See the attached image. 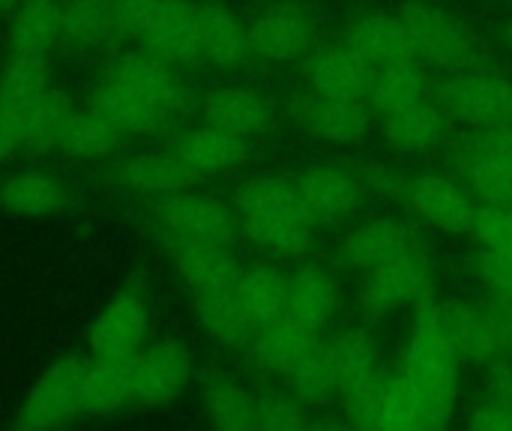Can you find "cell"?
<instances>
[{
	"instance_id": "obj_1",
	"label": "cell",
	"mask_w": 512,
	"mask_h": 431,
	"mask_svg": "<svg viewBox=\"0 0 512 431\" xmlns=\"http://www.w3.org/2000/svg\"><path fill=\"white\" fill-rule=\"evenodd\" d=\"M459 354L438 321V300L423 297L417 303V330L405 357V381L411 384L423 429H438L453 417L456 408V372Z\"/></svg>"
},
{
	"instance_id": "obj_2",
	"label": "cell",
	"mask_w": 512,
	"mask_h": 431,
	"mask_svg": "<svg viewBox=\"0 0 512 431\" xmlns=\"http://www.w3.org/2000/svg\"><path fill=\"white\" fill-rule=\"evenodd\" d=\"M156 219L168 240H222L231 243L240 231L237 210L195 192L156 198Z\"/></svg>"
},
{
	"instance_id": "obj_3",
	"label": "cell",
	"mask_w": 512,
	"mask_h": 431,
	"mask_svg": "<svg viewBox=\"0 0 512 431\" xmlns=\"http://www.w3.org/2000/svg\"><path fill=\"white\" fill-rule=\"evenodd\" d=\"M81 384H84V363L78 357L69 354V357L54 360L27 393L21 405V426L54 429L84 414Z\"/></svg>"
},
{
	"instance_id": "obj_4",
	"label": "cell",
	"mask_w": 512,
	"mask_h": 431,
	"mask_svg": "<svg viewBox=\"0 0 512 431\" xmlns=\"http://www.w3.org/2000/svg\"><path fill=\"white\" fill-rule=\"evenodd\" d=\"M441 99L447 114L480 129L512 120V81L498 72H462L444 84Z\"/></svg>"
},
{
	"instance_id": "obj_5",
	"label": "cell",
	"mask_w": 512,
	"mask_h": 431,
	"mask_svg": "<svg viewBox=\"0 0 512 431\" xmlns=\"http://www.w3.org/2000/svg\"><path fill=\"white\" fill-rule=\"evenodd\" d=\"M432 291V270L423 252L414 246L393 261L369 270L363 285V306L375 315H387L408 303H420Z\"/></svg>"
},
{
	"instance_id": "obj_6",
	"label": "cell",
	"mask_w": 512,
	"mask_h": 431,
	"mask_svg": "<svg viewBox=\"0 0 512 431\" xmlns=\"http://www.w3.org/2000/svg\"><path fill=\"white\" fill-rule=\"evenodd\" d=\"M399 18L408 30L414 57L420 63L450 66L465 57V51H468L465 27L447 9H441L435 3H411V6H405V12Z\"/></svg>"
},
{
	"instance_id": "obj_7",
	"label": "cell",
	"mask_w": 512,
	"mask_h": 431,
	"mask_svg": "<svg viewBox=\"0 0 512 431\" xmlns=\"http://www.w3.org/2000/svg\"><path fill=\"white\" fill-rule=\"evenodd\" d=\"M150 333L147 297L135 288L120 291L90 327V351L96 357H120L141 351Z\"/></svg>"
},
{
	"instance_id": "obj_8",
	"label": "cell",
	"mask_w": 512,
	"mask_h": 431,
	"mask_svg": "<svg viewBox=\"0 0 512 431\" xmlns=\"http://www.w3.org/2000/svg\"><path fill=\"white\" fill-rule=\"evenodd\" d=\"M189 372V351L180 342H159L147 351H138L132 372V402L144 408L168 405L183 393Z\"/></svg>"
},
{
	"instance_id": "obj_9",
	"label": "cell",
	"mask_w": 512,
	"mask_h": 431,
	"mask_svg": "<svg viewBox=\"0 0 512 431\" xmlns=\"http://www.w3.org/2000/svg\"><path fill=\"white\" fill-rule=\"evenodd\" d=\"M438 321L453 342L459 360L474 366H495L510 357L501 333L495 330L489 312L471 303H438Z\"/></svg>"
},
{
	"instance_id": "obj_10",
	"label": "cell",
	"mask_w": 512,
	"mask_h": 431,
	"mask_svg": "<svg viewBox=\"0 0 512 431\" xmlns=\"http://www.w3.org/2000/svg\"><path fill=\"white\" fill-rule=\"evenodd\" d=\"M177 270L192 294H210L237 288L243 267L222 240H171Z\"/></svg>"
},
{
	"instance_id": "obj_11",
	"label": "cell",
	"mask_w": 512,
	"mask_h": 431,
	"mask_svg": "<svg viewBox=\"0 0 512 431\" xmlns=\"http://www.w3.org/2000/svg\"><path fill=\"white\" fill-rule=\"evenodd\" d=\"M144 48L168 63H198V3L195 0H159L144 36Z\"/></svg>"
},
{
	"instance_id": "obj_12",
	"label": "cell",
	"mask_w": 512,
	"mask_h": 431,
	"mask_svg": "<svg viewBox=\"0 0 512 431\" xmlns=\"http://www.w3.org/2000/svg\"><path fill=\"white\" fill-rule=\"evenodd\" d=\"M105 75L129 84L132 90H138L141 96H147L156 108L165 111V117H171L174 111H180L183 105V84L177 78V72L171 69V63L153 51H126L117 54L108 66Z\"/></svg>"
},
{
	"instance_id": "obj_13",
	"label": "cell",
	"mask_w": 512,
	"mask_h": 431,
	"mask_svg": "<svg viewBox=\"0 0 512 431\" xmlns=\"http://www.w3.org/2000/svg\"><path fill=\"white\" fill-rule=\"evenodd\" d=\"M375 66L360 54L351 39L330 42L309 60V81L324 96H360L366 99Z\"/></svg>"
},
{
	"instance_id": "obj_14",
	"label": "cell",
	"mask_w": 512,
	"mask_h": 431,
	"mask_svg": "<svg viewBox=\"0 0 512 431\" xmlns=\"http://www.w3.org/2000/svg\"><path fill=\"white\" fill-rule=\"evenodd\" d=\"M174 153L198 177H213V174H228L246 162L249 138L231 135V132L207 123V126L183 132L174 144Z\"/></svg>"
},
{
	"instance_id": "obj_15",
	"label": "cell",
	"mask_w": 512,
	"mask_h": 431,
	"mask_svg": "<svg viewBox=\"0 0 512 431\" xmlns=\"http://www.w3.org/2000/svg\"><path fill=\"white\" fill-rule=\"evenodd\" d=\"M252 51L273 60V63H291L303 57L315 42V24L300 9H273L264 12L249 24Z\"/></svg>"
},
{
	"instance_id": "obj_16",
	"label": "cell",
	"mask_w": 512,
	"mask_h": 431,
	"mask_svg": "<svg viewBox=\"0 0 512 431\" xmlns=\"http://www.w3.org/2000/svg\"><path fill=\"white\" fill-rule=\"evenodd\" d=\"M249 27L225 6H198V57L219 69H234L249 60Z\"/></svg>"
},
{
	"instance_id": "obj_17",
	"label": "cell",
	"mask_w": 512,
	"mask_h": 431,
	"mask_svg": "<svg viewBox=\"0 0 512 431\" xmlns=\"http://www.w3.org/2000/svg\"><path fill=\"white\" fill-rule=\"evenodd\" d=\"M405 195L417 213H423L429 222L447 228V231H471L474 222V198L465 186L453 183L450 177L426 174L411 183H405Z\"/></svg>"
},
{
	"instance_id": "obj_18",
	"label": "cell",
	"mask_w": 512,
	"mask_h": 431,
	"mask_svg": "<svg viewBox=\"0 0 512 431\" xmlns=\"http://www.w3.org/2000/svg\"><path fill=\"white\" fill-rule=\"evenodd\" d=\"M297 189H300L306 207L312 210V216L318 222L345 219L363 201V183L351 171L333 168V165H321V168L306 171L300 177Z\"/></svg>"
},
{
	"instance_id": "obj_19",
	"label": "cell",
	"mask_w": 512,
	"mask_h": 431,
	"mask_svg": "<svg viewBox=\"0 0 512 431\" xmlns=\"http://www.w3.org/2000/svg\"><path fill=\"white\" fill-rule=\"evenodd\" d=\"M135 360H138V351L120 354V357H96L90 366H84V384H81L84 414L102 417L132 402Z\"/></svg>"
},
{
	"instance_id": "obj_20",
	"label": "cell",
	"mask_w": 512,
	"mask_h": 431,
	"mask_svg": "<svg viewBox=\"0 0 512 431\" xmlns=\"http://www.w3.org/2000/svg\"><path fill=\"white\" fill-rule=\"evenodd\" d=\"M369 114H372V108L360 96L318 93L303 108V126L321 141L348 144V141H357L369 129Z\"/></svg>"
},
{
	"instance_id": "obj_21",
	"label": "cell",
	"mask_w": 512,
	"mask_h": 431,
	"mask_svg": "<svg viewBox=\"0 0 512 431\" xmlns=\"http://www.w3.org/2000/svg\"><path fill=\"white\" fill-rule=\"evenodd\" d=\"M234 210L240 219H300L318 225L300 189L294 183L273 180V177H258L243 183L234 195Z\"/></svg>"
},
{
	"instance_id": "obj_22",
	"label": "cell",
	"mask_w": 512,
	"mask_h": 431,
	"mask_svg": "<svg viewBox=\"0 0 512 431\" xmlns=\"http://www.w3.org/2000/svg\"><path fill=\"white\" fill-rule=\"evenodd\" d=\"M201 111L207 123L240 138H255L270 126V105L249 87H219L204 96Z\"/></svg>"
},
{
	"instance_id": "obj_23",
	"label": "cell",
	"mask_w": 512,
	"mask_h": 431,
	"mask_svg": "<svg viewBox=\"0 0 512 431\" xmlns=\"http://www.w3.org/2000/svg\"><path fill=\"white\" fill-rule=\"evenodd\" d=\"M447 132V114L429 102L420 99L390 117H384V138L393 150L408 153V156H423L441 144Z\"/></svg>"
},
{
	"instance_id": "obj_24",
	"label": "cell",
	"mask_w": 512,
	"mask_h": 431,
	"mask_svg": "<svg viewBox=\"0 0 512 431\" xmlns=\"http://www.w3.org/2000/svg\"><path fill=\"white\" fill-rule=\"evenodd\" d=\"M120 180L126 189H132L138 195L165 198V195L192 189L201 177L195 171H189L177 153H141V156H132L129 162H123Z\"/></svg>"
},
{
	"instance_id": "obj_25",
	"label": "cell",
	"mask_w": 512,
	"mask_h": 431,
	"mask_svg": "<svg viewBox=\"0 0 512 431\" xmlns=\"http://www.w3.org/2000/svg\"><path fill=\"white\" fill-rule=\"evenodd\" d=\"M90 105H96L99 111H105L126 135H141V132H153L159 129L168 117L162 108H156L147 96H141L138 90H132L129 84L102 75L99 84L90 93Z\"/></svg>"
},
{
	"instance_id": "obj_26",
	"label": "cell",
	"mask_w": 512,
	"mask_h": 431,
	"mask_svg": "<svg viewBox=\"0 0 512 431\" xmlns=\"http://www.w3.org/2000/svg\"><path fill=\"white\" fill-rule=\"evenodd\" d=\"M369 108L381 117H390L420 99H426V72L417 57H405L396 63L375 66L369 84Z\"/></svg>"
},
{
	"instance_id": "obj_27",
	"label": "cell",
	"mask_w": 512,
	"mask_h": 431,
	"mask_svg": "<svg viewBox=\"0 0 512 431\" xmlns=\"http://www.w3.org/2000/svg\"><path fill=\"white\" fill-rule=\"evenodd\" d=\"M411 240H414L411 237V228L402 219L384 216V219H375V222L357 228L345 240L342 255L348 258V264H354L357 270L369 273V270L393 261L396 255L408 252L411 249Z\"/></svg>"
},
{
	"instance_id": "obj_28",
	"label": "cell",
	"mask_w": 512,
	"mask_h": 431,
	"mask_svg": "<svg viewBox=\"0 0 512 431\" xmlns=\"http://www.w3.org/2000/svg\"><path fill=\"white\" fill-rule=\"evenodd\" d=\"M288 282L282 270L276 267H249L243 270L237 282V300L249 318V324L258 330L270 327L273 321L285 318L288 312Z\"/></svg>"
},
{
	"instance_id": "obj_29",
	"label": "cell",
	"mask_w": 512,
	"mask_h": 431,
	"mask_svg": "<svg viewBox=\"0 0 512 431\" xmlns=\"http://www.w3.org/2000/svg\"><path fill=\"white\" fill-rule=\"evenodd\" d=\"M63 39V6L57 0L18 3L9 24V45L21 54H48Z\"/></svg>"
},
{
	"instance_id": "obj_30",
	"label": "cell",
	"mask_w": 512,
	"mask_h": 431,
	"mask_svg": "<svg viewBox=\"0 0 512 431\" xmlns=\"http://www.w3.org/2000/svg\"><path fill=\"white\" fill-rule=\"evenodd\" d=\"M291 390L306 405H327L339 396V378H336V354L333 342L315 336L309 348L300 354V360L288 369Z\"/></svg>"
},
{
	"instance_id": "obj_31",
	"label": "cell",
	"mask_w": 512,
	"mask_h": 431,
	"mask_svg": "<svg viewBox=\"0 0 512 431\" xmlns=\"http://www.w3.org/2000/svg\"><path fill=\"white\" fill-rule=\"evenodd\" d=\"M0 204L3 210L24 216V219L51 216L66 204V186L51 174L21 171V174H12L0 186Z\"/></svg>"
},
{
	"instance_id": "obj_32",
	"label": "cell",
	"mask_w": 512,
	"mask_h": 431,
	"mask_svg": "<svg viewBox=\"0 0 512 431\" xmlns=\"http://www.w3.org/2000/svg\"><path fill=\"white\" fill-rule=\"evenodd\" d=\"M195 312L201 327L228 348H249L255 339V327L249 324L237 291L225 288V291H210V294H195Z\"/></svg>"
},
{
	"instance_id": "obj_33",
	"label": "cell",
	"mask_w": 512,
	"mask_h": 431,
	"mask_svg": "<svg viewBox=\"0 0 512 431\" xmlns=\"http://www.w3.org/2000/svg\"><path fill=\"white\" fill-rule=\"evenodd\" d=\"M72 102L60 87L42 90L21 108V129H24V150H51L60 147L66 123L72 117Z\"/></svg>"
},
{
	"instance_id": "obj_34",
	"label": "cell",
	"mask_w": 512,
	"mask_h": 431,
	"mask_svg": "<svg viewBox=\"0 0 512 431\" xmlns=\"http://www.w3.org/2000/svg\"><path fill=\"white\" fill-rule=\"evenodd\" d=\"M123 129L96 105H87L81 111H72L66 132L60 138V150L78 159H102L114 153L123 141Z\"/></svg>"
},
{
	"instance_id": "obj_35",
	"label": "cell",
	"mask_w": 512,
	"mask_h": 431,
	"mask_svg": "<svg viewBox=\"0 0 512 431\" xmlns=\"http://www.w3.org/2000/svg\"><path fill=\"white\" fill-rule=\"evenodd\" d=\"M120 30L114 0H69L63 6V42L78 51L108 45Z\"/></svg>"
},
{
	"instance_id": "obj_36",
	"label": "cell",
	"mask_w": 512,
	"mask_h": 431,
	"mask_svg": "<svg viewBox=\"0 0 512 431\" xmlns=\"http://www.w3.org/2000/svg\"><path fill=\"white\" fill-rule=\"evenodd\" d=\"M336 309V291L324 270H300L288 282V318H294L309 333H321Z\"/></svg>"
},
{
	"instance_id": "obj_37",
	"label": "cell",
	"mask_w": 512,
	"mask_h": 431,
	"mask_svg": "<svg viewBox=\"0 0 512 431\" xmlns=\"http://www.w3.org/2000/svg\"><path fill=\"white\" fill-rule=\"evenodd\" d=\"M459 165L480 204H512V159L483 147L480 141H471Z\"/></svg>"
},
{
	"instance_id": "obj_38",
	"label": "cell",
	"mask_w": 512,
	"mask_h": 431,
	"mask_svg": "<svg viewBox=\"0 0 512 431\" xmlns=\"http://www.w3.org/2000/svg\"><path fill=\"white\" fill-rule=\"evenodd\" d=\"M318 333H309L306 327H300L294 318H279L273 321L270 327L258 330L249 351L255 357V363L264 369V372H282L288 375V369L300 360V354L309 348V342L315 339Z\"/></svg>"
},
{
	"instance_id": "obj_39",
	"label": "cell",
	"mask_w": 512,
	"mask_h": 431,
	"mask_svg": "<svg viewBox=\"0 0 512 431\" xmlns=\"http://www.w3.org/2000/svg\"><path fill=\"white\" fill-rule=\"evenodd\" d=\"M348 39L360 48V54L372 66H384V63L414 57L408 30H405L402 18H393V15H366V18H360Z\"/></svg>"
},
{
	"instance_id": "obj_40",
	"label": "cell",
	"mask_w": 512,
	"mask_h": 431,
	"mask_svg": "<svg viewBox=\"0 0 512 431\" xmlns=\"http://www.w3.org/2000/svg\"><path fill=\"white\" fill-rule=\"evenodd\" d=\"M333 354H336V378H339V399H354L363 393L378 375V354L375 345L366 339V333L351 330L333 339Z\"/></svg>"
},
{
	"instance_id": "obj_41",
	"label": "cell",
	"mask_w": 512,
	"mask_h": 431,
	"mask_svg": "<svg viewBox=\"0 0 512 431\" xmlns=\"http://www.w3.org/2000/svg\"><path fill=\"white\" fill-rule=\"evenodd\" d=\"M210 426L222 431L255 429V396L231 378H210L201 393Z\"/></svg>"
},
{
	"instance_id": "obj_42",
	"label": "cell",
	"mask_w": 512,
	"mask_h": 431,
	"mask_svg": "<svg viewBox=\"0 0 512 431\" xmlns=\"http://www.w3.org/2000/svg\"><path fill=\"white\" fill-rule=\"evenodd\" d=\"M240 234L273 258H300L312 246L315 225L300 219H240Z\"/></svg>"
},
{
	"instance_id": "obj_43",
	"label": "cell",
	"mask_w": 512,
	"mask_h": 431,
	"mask_svg": "<svg viewBox=\"0 0 512 431\" xmlns=\"http://www.w3.org/2000/svg\"><path fill=\"white\" fill-rule=\"evenodd\" d=\"M48 87H51V78H48L45 54L12 51V57L0 69V105L24 108L30 99H36Z\"/></svg>"
},
{
	"instance_id": "obj_44",
	"label": "cell",
	"mask_w": 512,
	"mask_h": 431,
	"mask_svg": "<svg viewBox=\"0 0 512 431\" xmlns=\"http://www.w3.org/2000/svg\"><path fill=\"white\" fill-rule=\"evenodd\" d=\"M309 426V408L294 390H267L255 396V429L297 431Z\"/></svg>"
},
{
	"instance_id": "obj_45",
	"label": "cell",
	"mask_w": 512,
	"mask_h": 431,
	"mask_svg": "<svg viewBox=\"0 0 512 431\" xmlns=\"http://www.w3.org/2000/svg\"><path fill=\"white\" fill-rule=\"evenodd\" d=\"M159 0H114V9H117V21H120V30L132 39H141L153 12H156Z\"/></svg>"
},
{
	"instance_id": "obj_46",
	"label": "cell",
	"mask_w": 512,
	"mask_h": 431,
	"mask_svg": "<svg viewBox=\"0 0 512 431\" xmlns=\"http://www.w3.org/2000/svg\"><path fill=\"white\" fill-rule=\"evenodd\" d=\"M480 273L486 279V285L495 294H507L512 297V252H495L486 249L480 255Z\"/></svg>"
},
{
	"instance_id": "obj_47",
	"label": "cell",
	"mask_w": 512,
	"mask_h": 431,
	"mask_svg": "<svg viewBox=\"0 0 512 431\" xmlns=\"http://www.w3.org/2000/svg\"><path fill=\"white\" fill-rule=\"evenodd\" d=\"M24 150V129H21V108L0 105V162L12 159Z\"/></svg>"
},
{
	"instance_id": "obj_48",
	"label": "cell",
	"mask_w": 512,
	"mask_h": 431,
	"mask_svg": "<svg viewBox=\"0 0 512 431\" xmlns=\"http://www.w3.org/2000/svg\"><path fill=\"white\" fill-rule=\"evenodd\" d=\"M471 429L474 431H512V408L495 402V399H483L480 408L471 417Z\"/></svg>"
},
{
	"instance_id": "obj_49",
	"label": "cell",
	"mask_w": 512,
	"mask_h": 431,
	"mask_svg": "<svg viewBox=\"0 0 512 431\" xmlns=\"http://www.w3.org/2000/svg\"><path fill=\"white\" fill-rule=\"evenodd\" d=\"M483 309L489 312L495 330L501 333V339H504V345H507V351H510L512 357V297H507V294H495Z\"/></svg>"
},
{
	"instance_id": "obj_50",
	"label": "cell",
	"mask_w": 512,
	"mask_h": 431,
	"mask_svg": "<svg viewBox=\"0 0 512 431\" xmlns=\"http://www.w3.org/2000/svg\"><path fill=\"white\" fill-rule=\"evenodd\" d=\"M477 141H480L483 147H489V150H495V153L512 159V120L510 123L495 126V129H486Z\"/></svg>"
},
{
	"instance_id": "obj_51",
	"label": "cell",
	"mask_w": 512,
	"mask_h": 431,
	"mask_svg": "<svg viewBox=\"0 0 512 431\" xmlns=\"http://www.w3.org/2000/svg\"><path fill=\"white\" fill-rule=\"evenodd\" d=\"M21 0H0V12H6V9H15Z\"/></svg>"
},
{
	"instance_id": "obj_52",
	"label": "cell",
	"mask_w": 512,
	"mask_h": 431,
	"mask_svg": "<svg viewBox=\"0 0 512 431\" xmlns=\"http://www.w3.org/2000/svg\"><path fill=\"white\" fill-rule=\"evenodd\" d=\"M507 39H510V45H512V18H510V24H507Z\"/></svg>"
}]
</instances>
